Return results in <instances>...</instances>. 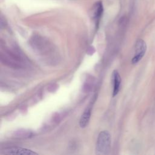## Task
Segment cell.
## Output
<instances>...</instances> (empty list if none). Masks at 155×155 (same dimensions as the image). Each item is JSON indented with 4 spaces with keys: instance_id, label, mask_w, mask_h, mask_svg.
<instances>
[{
    "instance_id": "obj_1",
    "label": "cell",
    "mask_w": 155,
    "mask_h": 155,
    "mask_svg": "<svg viewBox=\"0 0 155 155\" xmlns=\"http://www.w3.org/2000/svg\"><path fill=\"white\" fill-rule=\"evenodd\" d=\"M111 147V136L107 131H102L98 135L96 144V154H108Z\"/></svg>"
},
{
    "instance_id": "obj_2",
    "label": "cell",
    "mask_w": 155,
    "mask_h": 155,
    "mask_svg": "<svg viewBox=\"0 0 155 155\" xmlns=\"http://www.w3.org/2000/svg\"><path fill=\"white\" fill-rule=\"evenodd\" d=\"M147 50V44L145 42L140 39L137 41L135 45V54L131 60L133 64H137L144 56Z\"/></svg>"
},
{
    "instance_id": "obj_3",
    "label": "cell",
    "mask_w": 155,
    "mask_h": 155,
    "mask_svg": "<svg viewBox=\"0 0 155 155\" xmlns=\"http://www.w3.org/2000/svg\"><path fill=\"white\" fill-rule=\"evenodd\" d=\"M103 5L101 1L95 2L91 8V16L94 21L96 26H98L103 13Z\"/></svg>"
},
{
    "instance_id": "obj_4",
    "label": "cell",
    "mask_w": 155,
    "mask_h": 155,
    "mask_svg": "<svg viewBox=\"0 0 155 155\" xmlns=\"http://www.w3.org/2000/svg\"><path fill=\"white\" fill-rule=\"evenodd\" d=\"M4 154H21V155H32V154H38L37 153L33 151L30 150H28L23 148H10L6 150H4Z\"/></svg>"
},
{
    "instance_id": "obj_5",
    "label": "cell",
    "mask_w": 155,
    "mask_h": 155,
    "mask_svg": "<svg viewBox=\"0 0 155 155\" xmlns=\"http://www.w3.org/2000/svg\"><path fill=\"white\" fill-rule=\"evenodd\" d=\"M113 96H116L120 90L121 84V78L118 71L114 70L113 73Z\"/></svg>"
},
{
    "instance_id": "obj_6",
    "label": "cell",
    "mask_w": 155,
    "mask_h": 155,
    "mask_svg": "<svg viewBox=\"0 0 155 155\" xmlns=\"http://www.w3.org/2000/svg\"><path fill=\"white\" fill-rule=\"evenodd\" d=\"M91 108H87L82 114L79 120V125L81 128H85L89 123L91 116Z\"/></svg>"
}]
</instances>
